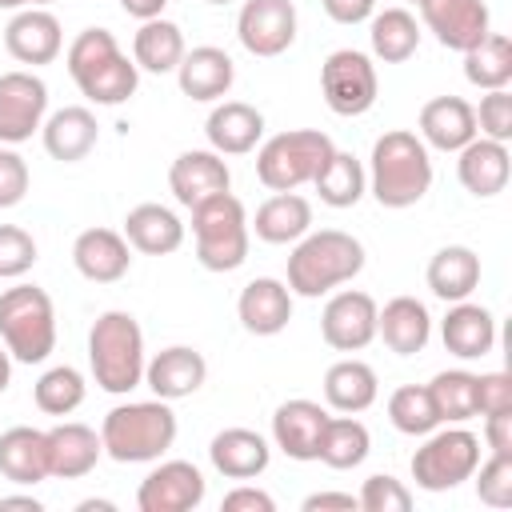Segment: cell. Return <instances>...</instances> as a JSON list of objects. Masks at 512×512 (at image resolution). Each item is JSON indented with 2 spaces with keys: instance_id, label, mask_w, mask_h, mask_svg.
<instances>
[{
  "instance_id": "1",
  "label": "cell",
  "mask_w": 512,
  "mask_h": 512,
  "mask_svg": "<svg viewBox=\"0 0 512 512\" xmlns=\"http://www.w3.org/2000/svg\"><path fill=\"white\" fill-rule=\"evenodd\" d=\"M432 188V156L428 144L408 128H388L376 136L368 156V192L380 208H412Z\"/></svg>"
},
{
  "instance_id": "2",
  "label": "cell",
  "mask_w": 512,
  "mask_h": 512,
  "mask_svg": "<svg viewBox=\"0 0 512 512\" xmlns=\"http://www.w3.org/2000/svg\"><path fill=\"white\" fill-rule=\"evenodd\" d=\"M364 268V244L352 232L340 228H320V232H304L292 244L288 256V292L316 300L348 280H356Z\"/></svg>"
},
{
  "instance_id": "3",
  "label": "cell",
  "mask_w": 512,
  "mask_h": 512,
  "mask_svg": "<svg viewBox=\"0 0 512 512\" xmlns=\"http://www.w3.org/2000/svg\"><path fill=\"white\" fill-rule=\"evenodd\" d=\"M176 412L168 400H128L104 412L100 444L116 464H152L176 444Z\"/></svg>"
},
{
  "instance_id": "4",
  "label": "cell",
  "mask_w": 512,
  "mask_h": 512,
  "mask_svg": "<svg viewBox=\"0 0 512 512\" xmlns=\"http://www.w3.org/2000/svg\"><path fill=\"white\" fill-rule=\"evenodd\" d=\"M64 64H68V76L76 80L80 96L92 100V104H104V108L124 104L140 84L136 60H128L120 52V44L108 28H84L68 44Z\"/></svg>"
},
{
  "instance_id": "5",
  "label": "cell",
  "mask_w": 512,
  "mask_h": 512,
  "mask_svg": "<svg viewBox=\"0 0 512 512\" xmlns=\"http://www.w3.org/2000/svg\"><path fill=\"white\" fill-rule=\"evenodd\" d=\"M144 328L136 324L132 312L108 308L92 320L88 328V368L96 388L112 396H128L132 388L144 384Z\"/></svg>"
},
{
  "instance_id": "6",
  "label": "cell",
  "mask_w": 512,
  "mask_h": 512,
  "mask_svg": "<svg viewBox=\"0 0 512 512\" xmlns=\"http://www.w3.org/2000/svg\"><path fill=\"white\" fill-rule=\"evenodd\" d=\"M0 340L12 360L44 364L56 348V304L40 284H12L0 292Z\"/></svg>"
},
{
  "instance_id": "7",
  "label": "cell",
  "mask_w": 512,
  "mask_h": 512,
  "mask_svg": "<svg viewBox=\"0 0 512 512\" xmlns=\"http://www.w3.org/2000/svg\"><path fill=\"white\" fill-rule=\"evenodd\" d=\"M336 152L332 136L320 128H292L276 132L256 148V180L268 192H296L300 184H312L316 172Z\"/></svg>"
},
{
  "instance_id": "8",
  "label": "cell",
  "mask_w": 512,
  "mask_h": 512,
  "mask_svg": "<svg viewBox=\"0 0 512 512\" xmlns=\"http://www.w3.org/2000/svg\"><path fill=\"white\" fill-rule=\"evenodd\" d=\"M192 236L196 260L208 272H236L248 260V212L232 192H220L192 208Z\"/></svg>"
},
{
  "instance_id": "9",
  "label": "cell",
  "mask_w": 512,
  "mask_h": 512,
  "mask_svg": "<svg viewBox=\"0 0 512 512\" xmlns=\"http://www.w3.org/2000/svg\"><path fill=\"white\" fill-rule=\"evenodd\" d=\"M480 464V436L452 424V428H432L424 444L412 452V480L424 492H452L464 480H472Z\"/></svg>"
},
{
  "instance_id": "10",
  "label": "cell",
  "mask_w": 512,
  "mask_h": 512,
  "mask_svg": "<svg viewBox=\"0 0 512 512\" xmlns=\"http://www.w3.org/2000/svg\"><path fill=\"white\" fill-rule=\"evenodd\" d=\"M320 92L336 116H364L380 92V76H376L372 56L356 52V48H336L320 64Z\"/></svg>"
},
{
  "instance_id": "11",
  "label": "cell",
  "mask_w": 512,
  "mask_h": 512,
  "mask_svg": "<svg viewBox=\"0 0 512 512\" xmlns=\"http://www.w3.org/2000/svg\"><path fill=\"white\" fill-rule=\"evenodd\" d=\"M44 116H48V84L28 68L0 72V144L16 148L32 140Z\"/></svg>"
},
{
  "instance_id": "12",
  "label": "cell",
  "mask_w": 512,
  "mask_h": 512,
  "mask_svg": "<svg viewBox=\"0 0 512 512\" xmlns=\"http://www.w3.org/2000/svg\"><path fill=\"white\" fill-rule=\"evenodd\" d=\"M296 4L292 0H244L236 16V40L244 52L272 60L296 44Z\"/></svg>"
},
{
  "instance_id": "13",
  "label": "cell",
  "mask_w": 512,
  "mask_h": 512,
  "mask_svg": "<svg viewBox=\"0 0 512 512\" xmlns=\"http://www.w3.org/2000/svg\"><path fill=\"white\" fill-rule=\"evenodd\" d=\"M376 312L380 304L360 288H340L328 296L320 312V336L336 352H360L376 340Z\"/></svg>"
},
{
  "instance_id": "14",
  "label": "cell",
  "mask_w": 512,
  "mask_h": 512,
  "mask_svg": "<svg viewBox=\"0 0 512 512\" xmlns=\"http://www.w3.org/2000/svg\"><path fill=\"white\" fill-rule=\"evenodd\" d=\"M204 472L192 460H160L136 488L140 512H192L204 504Z\"/></svg>"
},
{
  "instance_id": "15",
  "label": "cell",
  "mask_w": 512,
  "mask_h": 512,
  "mask_svg": "<svg viewBox=\"0 0 512 512\" xmlns=\"http://www.w3.org/2000/svg\"><path fill=\"white\" fill-rule=\"evenodd\" d=\"M420 20L448 52H468L492 32V16L484 0H420Z\"/></svg>"
},
{
  "instance_id": "16",
  "label": "cell",
  "mask_w": 512,
  "mask_h": 512,
  "mask_svg": "<svg viewBox=\"0 0 512 512\" xmlns=\"http://www.w3.org/2000/svg\"><path fill=\"white\" fill-rule=\"evenodd\" d=\"M228 184H232V172H228L224 156L212 152V148H188V152H180V156L172 160V168H168V188H172L176 204H184L188 212H192L196 204H204V200L228 192Z\"/></svg>"
},
{
  "instance_id": "17",
  "label": "cell",
  "mask_w": 512,
  "mask_h": 512,
  "mask_svg": "<svg viewBox=\"0 0 512 512\" xmlns=\"http://www.w3.org/2000/svg\"><path fill=\"white\" fill-rule=\"evenodd\" d=\"M4 48L12 60L40 68L60 56L64 28H60L56 12H48V8H20V12H12L8 28H4Z\"/></svg>"
},
{
  "instance_id": "18",
  "label": "cell",
  "mask_w": 512,
  "mask_h": 512,
  "mask_svg": "<svg viewBox=\"0 0 512 512\" xmlns=\"http://www.w3.org/2000/svg\"><path fill=\"white\" fill-rule=\"evenodd\" d=\"M72 264L92 284H116L132 268V244L116 228H84L72 240Z\"/></svg>"
},
{
  "instance_id": "19",
  "label": "cell",
  "mask_w": 512,
  "mask_h": 512,
  "mask_svg": "<svg viewBox=\"0 0 512 512\" xmlns=\"http://www.w3.org/2000/svg\"><path fill=\"white\" fill-rule=\"evenodd\" d=\"M328 424V408L316 404V400H284L276 412H272V444L288 456V460H316V448H320V432Z\"/></svg>"
},
{
  "instance_id": "20",
  "label": "cell",
  "mask_w": 512,
  "mask_h": 512,
  "mask_svg": "<svg viewBox=\"0 0 512 512\" xmlns=\"http://www.w3.org/2000/svg\"><path fill=\"white\" fill-rule=\"evenodd\" d=\"M208 380V360L188 348V344H172V348H160L148 364H144V384L152 388V396L160 400H184L192 392H200Z\"/></svg>"
},
{
  "instance_id": "21",
  "label": "cell",
  "mask_w": 512,
  "mask_h": 512,
  "mask_svg": "<svg viewBox=\"0 0 512 512\" xmlns=\"http://www.w3.org/2000/svg\"><path fill=\"white\" fill-rule=\"evenodd\" d=\"M236 316L244 324V332L252 336H280L292 320V292L284 280L276 276H256L240 288L236 300Z\"/></svg>"
},
{
  "instance_id": "22",
  "label": "cell",
  "mask_w": 512,
  "mask_h": 512,
  "mask_svg": "<svg viewBox=\"0 0 512 512\" xmlns=\"http://www.w3.org/2000/svg\"><path fill=\"white\" fill-rule=\"evenodd\" d=\"M104 456L100 432L80 420H60L48 428V476L56 480H80L88 476Z\"/></svg>"
},
{
  "instance_id": "23",
  "label": "cell",
  "mask_w": 512,
  "mask_h": 512,
  "mask_svg": "<svg viewBox=\"0 0 512 512\" xmlns=\"http://www.w3.org/2000/svg\"><path fill=\"white\" fill-rule=\"evenodd\" d=\"M236 80V64L224 48L216 44H200V48H188L180 68H176V84L188 100H200V104H212V100H224L228 88Z\"/></svg>"
},
{
  "instance_id": "24",
  "label": "cell",
  "mask_w": 512,
  "mask_h": 512,
  "mask_svg": "<svg viewBox=\"0 0 512 512\" xmlns=\"http://www.w3.org/2000/svg\"><path fill=\"white\" fill-rule=\"evenodd\" d=\"M416 136L436 148V152H460L476 132V112L464 96H432L424 108H420V120H416Z\"/></svg>"
},
{
  "instance_id": "25",
  "label": "cell",
  "mask_w": 512,
  "mask_h": 512,
  "mask_svg": "<svg viewBox=\"0 0 512 512\" xmlns=\"http://www.w3.org/2000/svg\"><path fill=\"white\" fill-rule=\"evenodd\" d=\"M208 148L220 156H244L264 140V112L244 100H220L204 120Z\"/></svg>"
},
{
  "instance_id": "26",
  "label": "cell",
  "mask_w": 512,
  "mask_h": 512,
  "mask_svg": "<svg viewBox=\"0 0 512 512\" xmlns=\"http://www.w3.org/2000/svg\"><path fill=\"white\" fill-rule=\"evenodd\" d=\"M456 156H460L456 160V176L472 196L488 200V196H500L508 188V176H512L508 144L488 140V136H472Z\"/></svg>"
},
{
  "instance_id": "27",
  "label": "cell",
  "mask_w": 512,
  "mask_h": 512,
  "mask_svg": "<svg viewBox=\"0 0 512 512\" xmlns=\"http://www.w3.org/2000/svg\"><path fill=\"white\" fill-rule=\"evenodd\" d=\"M40 140H44V152L60 164H76L84 160L96 140H100V124L92 116V108L84 104H68V108H56L52 116H44L40 124Z\"/></svg>"
},
{
  "instance_id": "28",
  "label": "cell",
  "mask_w": 512,
  "mask_h": 512,
  "mask_svg": "<svg viewBox=\"0 0 512 512\" xmlns=\"http://www.w3.org/2000/svg\"><path fill=\"white\" fill-rule=\"evenodd\" d=\"M376 336L388 344V352L396 356H416L428 348L432 340V316L424 308V300L416 296H392L380 312H376Z\"/></svg>"
},
{
  "instance_id": "29",
  "label": "cell",
  "mask_w": 512,
  "mask_h": 512,
  "mask_svg": "<svg viewBox=\"0 0 512 512\" xmlns=\"http://www.w3.org/2000/svg\"><path fill=\"white\" fill-rule=\"evenodd\" d=\"M440 340L456 360H480L496 348V316L484 304L456 300L440 320Z\"/></svg>"
},
{
  "instance_id": "30",
  "label": "cell",
  "mask_w": 512,
  "mask_h": 512,
  "mask_svg": "<svg viewBox=\"0 0 512 512\" xmlns=\"http://www.w3.org/2000/svg\"><path fill=\"white\" fill-rule=\"evenodd\" d=\"M208 460L224 480H256L272 464V448L256 428H224L212 436Z\"/></svg>"
},
{
  "instance_id": "31",
  "label": "cell",
  "mask_w": 512,
  "mask_h": 512,
  "mask_svg": "<svg viewBox=\"0 0 512 512\" xmlns=\"http://www.w3.org/2000/svg\"><path fill=\"white\" fill-rule=\"evenodd\" d=\"M0 476L20 488L48 480V432L32 424L0 432Z\"/></svg>"
},
{
  "instance_id": "32",
  "label": "cell",
  "mask_w": 512,
  "mask_h": 512,
  "mask_svg": "<svg viewBox=\"0 0 512 512\" xmlns=\"http://www.w3.org/2000/svg\"><path fill=\"white\" fill-rule=\"evenodd\" d=\"M124 240L136 252H144V256H168V252H176L184 244V220L172 208L148 200V204L128 208V216H124Z\"/></svg>"
},
{
  "instance_id": "33",
  "label": "cell",
  "mask_w": 512,
  "mask_h": 512,
  "mask_svg": "<svg viewBox=\"0 0 512 512\" xmlns=\"http://www.w3.org/2000/svg\"><path fill=\"white\" fill-rule=\"evenodd\" d=\"M424 280H428L432 296L444 300V304L468 300V296L480 288V256H476L468 244H444V248L428 260Z\"/></svg>"
},
{
  "instance_id": "34",
  "label": "cell",
  "mask_w": 512,
  "mask_h": 512,
  "mask_svg": "<svg viewBox=\"0 0 512 512\" xmlns=\"http://www.w3.org/2000/svg\"><path fill=\"white\" fill-rule=\"evenodd\" d=\"M248 228L264 244H296L304 232H312V204L300 192H272L256 208V216L248 220Z\"/></svg>"
},
{
  "instance_id": "35",
  "label": "cell",
  "mask_w": 512,
  "mask_h": 512,
  "mask_svg": "<svg viewBox=\"0 0 512 512\" xmlns=\"http://www.w3.org/2000/svg\"><path fill=\"white\" fill-rule=\"evenodd\" d=\"M376 392H380V380H376V368L356 360V356H344L336 360L328 372H324V404L332 412H364L376 404Z\"/></svg>"
},
{
  "instance_id": "36",
  "label": "cell",
  "mask_w": 512,
  "mask_h": 512,
  "mask_svg": "<svg viewBox=\"0 0 512 512\" xmlns=\"http://www.w3.org/2000/svg\"><path fill=\"white\" fill-rule=\"evenodd\" d=\"M184 52H188V48H184L180 24H172V20H164V16L144 20V24L136 28V36H132V60H136L140 72L168 76V72L180 68Z\"/></svg>"
},
{
  "instance_id": "37",
  "label": "cell",
  "mask_w": 512,
  "mask_h": 512,
  "mask_svg": "<svg viewBox=\"0 0 512 512\" xmlns=\"http://www.w3.org/2000/svg\"><path fill=\"white\" fill-rule=\"evenodd\" d=\"M368 40H372V56L376 60L404 64L420 48V24H416V16L408 8H384V12H372Z\"/></svg>"
},
{
  "instance_id": "38",
  "label": "cell",
  "mask_w": 512,
  "mask_h": 512,
  "mask_svg": "<svg viewBox=\"0 0 512 512\" xmlns=\"http://www.w3.org/2000/svg\"><path fill=\"white\" fill-rule=\"evenodd\" d=\"M368 452H372V436L356 416H348V412L328 416V424L320 432V448H316L320 464H328L336 472H348V468H360L368 460Z\"/></svg>"
},
{
  "instance_id": "39",
  "label": "cell",
  "mask_w": 512,
  "mask_h": 512,
  "mask_svg": "<svg viewBox=\"0 0 512 512\" xmlns=\"http://www.w3.org/2000/svg\"><path fill=\"white\" fill-rule=\"evenodd\" d=\"M312 188H316V196L328 204V208H352V204H360V196L368 192V172H364V164L352 156V152H332L328 156V164L316 172V180H312Z\"/></svg>"
},
{
  "instance_id": "40",
  "label": "cell",
  "mask_w": 512,
  "mask_h": 512,
  "mask_svg": "<svg viewBox=\"0 0 512 512\" xmlns=\"http://www.w3.org/2000/svg\"><path fill=\"white\" fill-rule=\"evenodd\" d=\"M464 80L476 84L480 92L508 88L512 80V40L504 32H488L480 44L464 52Z\"/></svg>"
},
{
  "instance_id": "41",
  "label": "cell",
  "mask_w": 512,
  "mask_h": 512,
  "mask_svg": "<svg viewBox=\"0 0 512 512\" xmlns=\"http://www.w3.org/2000/svg\"><path fill=\"white\" fill-rule=\"evenodd\" d=\"M88 396V384L80 376V368L72 364H56L48 372H40V380L32 384V400L44 416H72Z\"/></svg>"
},
{
  "instance_id": "42",
  "label": "cell",
  "mask_w": 512,
  "mask_h": 512,
  "mask_svg": "<svg viewBox=\"0 0 512 512\" xmlns=\"http://www.w3.org/2000/svg\"><path fill=\"white\" fill-rule=\"evenodd\" d=\"M428 396L436 404L440 424H464L476 416V372H464V368L436 372L428 384Z\"/></svg>"
},
{
  "instance_id": "43",
  "label": "cell",
  "mask_w": 512,
  "mask_h": 512,
  "mask_svg": "<svg viewBox=\"0 0 512 512\" xmlns=\"http://www.w3.org/2000/svg\"><path fill=\"white\" fill-rule=\"evenodd\" d=\"M388 420L396 432L404 436H428L432 428H440L436 404L428 396V384H404L388 396Z\"/></svg>"
},
{
  "instance_id": "44",
  "label": "cell",
  "mask_w": 512,
  "mask_h": 512,
  "mask_svg": "<svg viewBox=\"0 0 512 512\" xmlns=\"http://www.w3.org/2000/svg\"><path fill=\"white\" fill-rule=\"evenodd\" d=\"M472 480H476L480 504H488V508H512V456H496L492 452L488 460L476 464Z\"/></svg>"
},
{
  "instance_id": "45",
  "label": "cell",
  "mask_w": 512,
  "mask_h": 512,
  "mask_svg": "<svg viewBox=\"0 0 512 512\" xmlns=\"http://www.w3.org/2000/svg\"><path fill=\"white\" fill-rule=\"evenodd\" d=\"M356 508H364V512H408L412 508V492H408L404 480H396L388 472H376V476H368L360 484Z\"/></svg>"
},
{
  "instance_id": "46",
  "label": "cell",
  "mask_w": 512,
  "mask_h": 512,
  "mask_svg": "<svg viewBox=\"0 0 512 512\" xmlns=\"http://www.w3.org/2000/svg\"><path fill=\"white\" fill-rule=\"evenodd\" d=\"M36 264V240L20 224H0V280H20Z\"/></svg>"
},
{
  "instance_id": "47",
  "label": "cell",
  "mask_w": 512,
  "mask_h": 512,
  "mask_svg": "<svg viewBox=\"0 0 512 512\" xmlns=\"http://www.w3.org/2000/svg\"><path fill=\"white\" fill-rule=\"evenodd\" d=\"M472 112H476V132L480 136L500 140V144L512 140V96H508V88L484 92L480 96V108H472Z\"/></svg>"
},
{
  "instance_id": "48",
  "label": "cell",
  "mask_w": 512,
  "mask_h": 512,
  "mask_svg": "<svg viewBox=\"0 0 512 512\" xmlns=\"http://www.w3.org/2000/svg\"><path fill=\"white\" fill-rule=\"evenodd\" d=\"M28 164L16 148L0 144V208H16L28 196Z\"/></svg>"
},
{
  "instance_id": "49",
  "label": "cell",
  "mask_w": 512,
  "mask_h": 512,
  "mask_svg": "<svg viewBox=\"0 0 512 512\" xmlns=\"http://www.w3.org/2000/svg\"><path fill=\"white\" fill-rule=\"evenodd\" d=\"M512 412V376L508 372H484L476 376V416Z\"/></svg>"
},
{
  "instance_id": "50",
  "label": "cell",
  "mask_w": 512,
  "mask_h": 512,
  "mask_svg": "<svg viewBox=\"0 0 512 512\" xmlns=\"http://www.w3.org/2000/svg\"><path fill=\"white\" fill-rule=\"evenodd\" d=\"M220 508L224 512H276V500L256 484H236L232 492H224Z\"/></svg>"
},
{
  "instance_id": "51",
  "label": "cell",
  "mask_w": 512,
  "mask_h": 512,
  "mask_svg": "<svg viewBox=\"0 0 512 512\" xmlns=\"http://www.w3.org/2000/svg\"><path fill=\"white\" fill-rule=\"evenodd\" d=\"M320 8L336 24H364V20H372L376 0H320Z\"/></svg>"
},
{
  "instance_id": "52",
  "label": "cell",
  "mask_w": 512,
  "mask_h": 512,
  "mask_svg": "<svg viewBox=\"0 0 512 512\" xmlns=\"http://www.w3.org/2000/svg\"><path fill=\"white\" fill-rule=\"evenodd\" d=\"M484 444L496 456H512V412H492L484 416Z\"/></svg>"
},
{
  "instance_id": "53",
  "label": "cell",
  "mask_w": 512,
  "mask_h": 512,
  "mask_svg": "<svg viewBox=\"0 0 512 512\" xmlns=\"http://www.w3.org/2000/svg\"><path fill=\"white\" fill-rule=\"evenodd\" d=\"M304 512H356V496L352 492H312L300 504Z\"/></svg>"
},
{
  "instance_id": "54",
  "label": "cell",
  "mask_w": 512,
  "mask_h": 512,
  "mask_svg": "<svg viewBox=\"0 0 512 512\" xmlns=\"http://www.w3.org/2000/svg\"><path fill=\"white\" fill-rule=\"evenodd\" d=\"M120 8L132 16V20H156V16H164V8H168V0H120Z\"/></svg>"
},
{
  "instance_id": "55",
  "label": "cell",
  "mask_w": 512,
  "mask_h": 512,
  "mask_svg": "<svg viewBox=\"0 0 512 512\" xmlns=\"http://www.w3.org/2000/svg\"><path fill=\"white\" fill-rule=\"evenodd\" d=\"M0 508H24V512H40L44 504L36 496H0Z\"/></svg>"
},
{
  "instance_id": "56",
  "label": "cell",
  "mask_w": 512,
  "mask_h": 512,
  "mask_svg": "<svg viewBox=\"0 0 512 512\" xmlns=\"http://www.w3.org/2000/svg\"><path fill=\"white\" fill-rule=\"evenodd\" d=\"M12 384V356H8V348H0V392Z\"/></svg>"
},
{
  "instance_id": "57",
  "label": "cell",
  "mask_w": 512,
  "mask_h": 512,
  "mask_svg": "<svg viewBox=\"0 0 512 512\" xmlns=\"http://www.w3.org/2000/svg\"><path fill=\"white\" fill-rule=\"evenodd\" d=\"M76 508H80V512H92V508H96V512H112V500H80Z\"/></svg>"
},
{
  "instance_id": "58",
  "label": "cell",
  "mask_w": 512,
  "mask_h": 512,
  "mask_svg": "<svg viewBox=\"0 0 512 512\" xmlns=\"http://www.w3.org/2000/svg\"><path fill=\"white\" fill-rule=\"evenodd\" d=\"M28 8V0H0V12H20Z\"/></svg>"
},
{
  "instance_id": "59",
  "label": "cell",
  "mask_w": 512,
  "mask_h": 512,
  "mask_svg": "<svg viewBox=\"0 0 512 512\" xmlns=\"http://www.w3.org/2000/svg\"><path fill=\"white\" fill-rule=\"evenodd\" d=\"M48 4H56V0H28V8H48Z\"/></svg>"
},
{
  "instance_id": "60",
  "label": "cell",
  "mask_w": 512,
  "mask_h": 512,
  "mask_svg": "<svg viewBox=\"0 0 512 512\" xmlns=\"http://www.w3.org/2000/svg\"><path fill=\"white\" fill-rule=\"evenodd\" d=\"M204 4H232V0H204Z\"/></svg>"
},
{
  "instance_id": "61",
  "label": "cell",
  "mask_w": 512,
  "mask_h": 512,
  "mask_svg": "<svg viewBox=\"0 0 512 512\" xmlns=\"http://www.w3.org/2000/svg\"><path fill=\"white\" fill-rule=\"evenodd\" d=\"M408 4H420V0H408Z\"/></svg>"
}]
</instances>
